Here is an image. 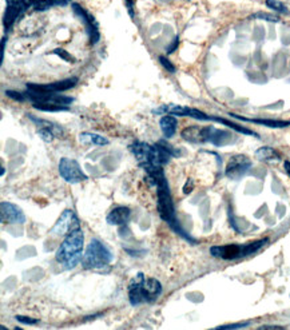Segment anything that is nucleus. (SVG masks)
<instances>
[{
  "instance_id": "obj_1",
  "label": "nucleus",
  "mask_w": 290,
  "mask_h": 330,
  "mask_svg": "<svg viewBox=\"0 0 290 330\" xmlns=\"http://www.w3.org/2000/svg\"><path fill=\"white\" fill-rule=\"evenodd\" d=\"M162 285L156 278L146 277L143 273H138L129 283V299L133 306L155 302L161 297Z\"/></svg>"
},
{
  "instance_id": "obj_2",
  "label": "nucleus",
  "mask_w": 290,
  "mask_h": 330,
  "mask_svg": "<svg viewBox=\"0 0 290 330\" xmlns=\"http://www.w3.org/2000/svg\"><path fill=\"white\" fill-rule=\"evenodd\" d=\"M83 246H84V236L80 229L71 231L66 236L62 245L58 247L55 253V259L64 269H74L78 263L82 262Z\"/></svg>"
},
{
  "instance_id": "obj_3",
  "label": "nucleus",
  "mask_w": 290,
  "mask_h": 330,
  "mask_svg": "<svg viewBox=\"0 0 290 330\" xmlns=\"http://www.w3.org/2000/svg\"><path fill=\"white\" fill-rule=\"evenodd\" d=\"M156 189H158V193H156V197H158L156 207H158L159 217L165 220L167 225L170 226L173 230L178 233L181 237H183L186 241H189L190 243H197V241L193 239L186 231H183V229L179 225V222L176 220L175 209H174V203H173V198H171L167 179H163V181H161L159 183L156 184Z\"/></svg>"
},
{
  "instance_id": "obj_4",
  "label": "nucleus",
  "mask_w": 290,
  "mask_h": 330,
  "mask_svg": "<svg viewBox=\"0 0 290 330\" xmlns=\"http://www.w3.org/2000/svg\"><path fill=\"white\" fill-rule=\"evenodd\" d=\"M114 259V253L98 238H93L83 254L82 266L84 269H103Z\"/></svg>"
},
{
  "instance_id": "obj_5",
  "label": "nucleus",
  "mask_w": 290,
  "mask_h": 330,
  "mask_svg": "<svg viewBox=\"0 0 290 330\" xmlns=\"http://www.w3.org/2000/svg\"><path fill=\"white\" fill-rule=\"evenodd\" d=\"M59 174L67 183H80L88 179L80 167V165L75 159H70V158H62L59 161Z\"/></svg>"
},
{
  "instance_id": "obj_6",
  "label": "nucleus",
  "mask_w": 290,
  "mask_h": 330,
  "mask_svg": "<svg viewBox=\"0 0 290 330\" xmlns=\"http://www.w3.org/2000/svg\"><path fill=\"white\" fill-rule=\"evenodd\" d=\"M78 229H80V222H79L78 217L73 210L67 209L63 211L60 218L57 220V223L52 226L50 234L54 237H64Z\"/></svg>"
},
{
  "instance_id": "obj_7",
  "label": "nucleus",
  "mask_w": 290,
  "mask_h": 330,
  "mask_svg": "<svg viewBox=\"0 0 290 330\" xmlns=\"http://www.w3.org/2000/svg\"><path fill=\"white\" fill-rule=\"evenodd\" d=\"M79 79L77 76L73 78L63 79L59 82H54V83L47 84H35V83H27V90L34 91V92H40V94H50V92H62L66 90L74 89L78 84Z\"/></svg>"
},
{
  "instance_id": "obj_8",
  "label": "nucleus",
  "mask_w": 290,
  "mask_h": 330,
  "mask_svg": "<svg viewBox=\"0 0 290 330\" xmlns=\"http://www.w3.org/2000/svg\"><path fill=\"white\" fill-rule=\"evenodd\" d=\"M71 7H73L74 14L84 23L88 37H90V43L91 44H97L99 42V39H100V34H99L98 23L95 21L94 16L87 14V11L84 10L82 5L78 4V3H71Z\"/></svg>"
},
{
  "instance_id": "obj_9",
  "label": "nucleus",
  "mask_w": 290,
  "mask_h": 330,
  "mask_svg": "<svg viewBox=\"0 0 290 330\" xmlns=\"http://www.w3.org/2000/svg\"><path fill=\"white\" fill-rule=\"evenodd\" d=\"M250 167H251V161L246 155L237 154L230 158L225 174L230 179H239Z\"/></svg>"
},
{
  "instance_id": "obj_10",
  "label": "nucleus",
  "mask_w": 290,
  "mask_h": 330,
  "mask_svg": "<svg viewBox=\"0 0 290 330\" xmlns=\"http://www.w3.org/2000/svg\"><path fill=\"white\" fill-rule=\"evenodd\" d=\"M210 254L213 257L221 259H237V258L246 257L245 256V245H223V246L210 247Z\"/></svg>"
},
{
  "instance_id": "obj_11",
  "label": "nucleus",
  "mask_w": 290,
  "mask_h": 330,
  "mask_svg": "<svg viewBox=\"0 0 290 330\" xmlns=\"http://www.w3.org/2000/svg\"><path fill=\"white\" fill-rule=\"evenodd\" d=\"M214 131V127H186L182 131V138L187 142H193V143H199V142H210Z\"/></svg>"
},
{
  "instance_id": "obj_12",
  "label": "nucleus",
  "mask_w": 290,
  "mask_h": 330,
  "mask_svg": "<svg viewBox=\"0 0 290 330\" xmlns=\"http://www.w3.org/2000/svg\"><path fill=\"white\" fill-rule=\"evenodd\" d=\"M0 211H1V222H11V223H24L26 222V215L23 210L10 202H1L0 204Z\"/></svg>"
},
{
  "instance_id": "obj_13",
  "label": "nucleus",
  "mask_w": 290,
  "mask_h": 330,
  "mask_svg": "<svg viewBox=\"0 0 290 330\" xmlns=\"http://www.w3.org/2000/svg\"><path fill=\"white\" fill-rule=\"evenodd\" d=\"M131 218V210L127 206H118L107 214V223L110 226H126Z\"/></svg>"
},
{
  "instance_id": "obj_14",
  "label": "nucleus",
  "mask_w": 290,
  "mask_h": 330,
  "mask_svg": "<svg viewBox=\"0 0 290 330\" xmlns=\"http://www.w3.org/2000/svg\"><path fill=\"white\" fill-rule=\"evenodd\" d=\"M232 118H237L239 121L250 122V123H255V125H261V126L270 127V128H285V127L290 126L289 121H275V119H249L245 116L235 115V114H229Z\"/></svg>"
},
{
  "instance_id": "obj_15",
  "label": "nucleus",
  "mask_w": 290,
  "mask_h": 330,
  "mask_svg": "<svg viewBox=\"0 0 290 330\" xmlns=\"http://www.w3.org/2000/svg\"><path fill=\"white\" fill-rule=\"evenodd\" d=\"M24 10L21 8V5L19 4V1L16 3H11V4H7V8H5L4 18H3V24L8 30L14 23L16 21V19L19 18L20 14H23Z\"/></svg>"
},
{
  "instance_id": "obj_16",
  "label": "nucleus",
  "mask_w": 290,
  "mask_h": 330,
  "mask_svg": "<svg viewBox=\"0 0 290 330\" xmlns=\"http://www.w3.org/2000/svg\"><path fill=\"white\" fill-rule=\"evenodd\" d=\"M159 126L162 128V132L163 135L167 139H170L174 136L176 131V126H178V121L174 115H170V114H165L162 116L161 121H159Z\"/></svg>"
},
{
  "instance_id": "obj_17",
  "label": "nucleus",
  "mask_w": 290,
  "mask_h": 330,
  "mask_svg": "<svg viewBox=\"0 0 290 330\" xmlns=\"http://www.w3.org/2000/svg\"><path fill=\"white\" fill-rule=\"evenodd\" d=\"M27 116L30 118V121H31L32 123H35V125H37L38 128L47 130V131H51L55 136H60L63 134L62 127L59 126V125H57V123H54V122L46 121V119H39V118L31 115V114H28Z\"/></svg>"
},
{
  "instance_id": "obj_18",
  "label": "nucleus",
  "mask_w": 290,
  "mask_h": 330,
  "mask_svg": "<svg viewBox=\"0 0 290 330\" xmlns=\"http://www.w3.org/2000/svg\"><path fill=\"white\" fill-rule=\"evenodd\" d=\"M79 142L84 145H95V146H106L109 145L110 141L104 136L95 134V132H80L79 134Z\"/></svg>"
},
{
  "instance_id": "obj_19",
  "label": "nucleus",
  "mask_w": 290,
  "mask_h": 330,
  "mask_svg": "<svg viewBox=\"0 0 290 330\" xmlns=\"http://www.w3.org/2000/svg\"><path fill=\"white\" fill-rule=\"evenodd\" d=\"M255 157L258 158L259 161H262V162H271V161H278L280 159V154L275 151L273 147L269 146H264L258 148L257 151H255Z\"/></svg>"
},
{
  "instance_id": "obj_20",
  "label": "nucleus",
  "mask_w": 290,
  "mask_h": 330,
  "mask_svg": "<svg viewBox=\"0 0 290 330\" xmlns=\"http://www.w3.org/2000/svg\"><path fill=\"white\" fill-rule=\"evenodd\" d=\"M210 118H212L210 121H215V122H218V123H222V125H225V126L230 127V128H234L235 131L242 132V134H245V135H251V136H255V138H259V135L257 134V132L251 131V130L246 128V127L238 126V125H235V123H233V122H229V121H226V119H221V118H218V116H210Z\"/></svg>"
},
{
  "instance_id": "obj_21",
  "label": "nucleus",
  "mask_w": 290,
  "mask_h": 330,
  "mask_svg": "<svg viewBox=\"0 0 290 330\" xmlns=\"http://www.w3.org/2000/svg\"><path fill=\"white\" fill-rule=\"evenodd\" d=\"M268 242H269V239H268V238H264V239H259V241L251 242V243L245 245V256L248 257V256H251V254H254L255 252H258L259 249H262Z\"/></svg>"
},
{
  "instance_id": "obj_22",
  "label": "nucleus",
  "mask_w": 290,
  "mask_h": 330,
  "mask_svg": "<svg viewBox=\"0 0 290 330\" xmlns=\"http://www.w3.org/2000/svg\"><path fill=\"white\" fill-rule=\"evenodd\" d=\"M37 110L47 111V112H58V111H68V106H57V105H34Z\"/></svg>"
},
{
  "instance_id": "obj_23",
  "label": "nucleus",
  "mask_w": 290,
  "mask_h": 330,
  "mask_svg": "<svg viewBox=\"0 0 290 330\" xmlns=\"http://www.w3.org/2000/svg\"><path fill=\"white\" fill-rule=\"evenodd\" d=\"M266 5L269 7L270 10L277 11V12H281V14H288L289 12L288 7L280 0H266Z\"/></svg>"
},
{
  "instance_id": "obj_24",
  "label": "nucleus",
  "mask_w": 290,
  "mask_h": 330,
  "mask_svg": "<svg viewBox=\"0 0 290 330\" xmlns=\"http://www.w3.org/2000/svg\"><path fill=\"white\" fill-rule=\"evenodd\" d=\"M190 118H194V119H198V121H210L212 118L205 114L203 111L197 110V109H192V107H189V115Z\"/></svg>"
},
{
  "instance_id": "obj_25",
  "label": "nucleus",
  "mask_w": 290,
  "mask_h": 330,
  "mask_svg": "<svg viewBox=\"0 0 290 330\" xmlns=\"http://www.w3.org/2000/svg\"><path fill=\"white\" fill-rule=\"evenodd\" d=\"M251 18H254V19H262V20L269 21V23H278V21H280V18H278V16L270 15V14H264V12L254 14V15H251Z\"/></svg>"
},
{
  "instance_id": "obj_26",
  "label": "nucleus",
  "mask_w": 290,
  "mask_h": 330,
  "mask_svg": "<svg viewBox=\"0 0 290 330\" xmlns=\"http://www.w3.org/2000/svg\"><path fill=\"white\" fill-rule=\"evenodd\" d=\"M52 54H55V55H58V56H60L62 59H64L66 62H68V63H73V62H75V59L71 56V54H68L66 50H63V48H57V50H54L52 51Z\"/></svg>"
},
{
  "instance_id": "obj_27",
  "label": "nucleus",
  "mask_w": 290,
  "mask_h": 330,
  "mask_svg": "<svg viewBox=\"0 0 290 330\" xmlns=\"http://www.w3.org/2000/svg\"><path fill=\"white\" fill-rule=\"evenodd\" d=\"M159 62H161V64L163 66V68H166V70H167L169 73H175V71H176L175 66L171 63L170 60L166 58V56H163V55H162V56H159Z\"/></svg>"
},
{
  "instance_id": "obj_28",
  "label": "nucleus",
  "mask_w": 290,
  "mask_h": 330,
  "mask_svg": "<svg viewBox=\"0 0 290 330\" xmlns=\"http://www.w3.org/2000/svg\"><path fill=\"white\" fill-rule=\"evenodd\" d=\"M5 95L11 98V99L18 100V102H23V100H26V95L21 94V92H16L14 90H7L5 91Z\"/></svg>"
},
{
  "instance_id": "obj_29",
  "label": "nucleus",
  "mask_w": 290,
  "mask_h": 330,
  "mask_svg": "<svg viewBox=\"0 0 290 330\" xmlns=\"http://www.w3.org/2000/svg\"><path fill=\"white\" fill-rule=\"evenodd\" d=\"M15 320L21 322V324H27V325H35L39 322L38 318H32V317H26V315H15Z\"/></svg>"
},
{
  "instance_id": "obj_30",
  "label": "nucleus",
  "mask_w": 290,
  "mask_h": 330,
  "mask_svg": "<svg viewBox=\"0 0 290 330\" xmlns=\"http://www.w3.org/2000/svg\"><path fill=\"white\" fill-rule=\"evenodd\" d=\"M38 135L40 136L43 141L46 142H51L54 138H55V135L52 134L51 131H47V130H41V128H38Z\"/></svg>"
},
{
  "instance_id": "obj_31",
  "label": "nucleus",
  "mask_w": 290,
  "mask_h": 330,
  "mask_svg": "<svg viewBox=\"0 0 290 330\" xmlns=\"http://www.w3.org/2000/svg\"><path fill=\"white\" fill-rule=\"evenodd\" d=\"M249 325H250V322H241V324H233V325L218 326V329H242Z\"/></svg>"
},
{
  "instance_id": "obj_32",
  "label": "nucleus",
  "mask_w": 290,
  "mask_h": 330,
  "mask_svg": "<svg viewBox=\"0 0 290 330\" xmlns=\"http://www.w3.org/2000/svg\"><path fill=\"white\" fill-rule=\"evenodd\" d=\"M178 44H179V37H175V39H174V40H173V42H171V46H170V47L167 48V54L174 53V51H175V48L178 47Z\"/></svg>"
},
{
  "instance_id": "obj_33",
  "label": "nucleus",
  "mask_w": 290,
  "mask_h": 330,
  "mask_svg": "<svg viewBox=\"0 0 290 330\" xmlns=\"http://www.w3.org/2000/svg\"><path fill=\"white\" fill-rule=\"evenodd\" d=\"M193 190V181H187V183L185 184V187H183V191H185V194H189L190 191Z\"/></svg>"
},
{
  "instance_id": "obj_34",
  "label": "nucleus",
  "mask_w": 290,
  "mask_h": 330,
  "mask_svg": "<svg viewBox=\"0 0 290 330\" xmlns=\"http://www.w3.org/2000/svg\"><path fill=\"white\" fill-rule=\"evenodd\" d=\"M126 4H127V8H129L130 16L133 18V16H134V12H133V4H134V0H126Z\"/></svg>"
},
{
  "instance_id": "obj_35",
  "label": "nucleus",
  "mask_w": 290,
  "mask_h": 330,
  "mask_svg": "<svg viewBox=\"0 0 290 330\" xmlns=\"http://www.w3.org/2000/svg\"><path fill=\"white\" fill-rule=\"evenodd\" d=\"M259 329L268 330V329H284V328H282V326H277V325H264V326H261Z\"/></svg>"
},
{
  "instance_id": "obj_36",
  "label": "nucleus",
  "mask_w": 290,
  "mask_h": 330,
  "mask_svg": "<svg viewBox=\"0 0 290 330\" xmlns=\"http://www.w3.org/2000/svg\"><path fill=\"white\" fill-rule=\"evenodd\" d=\"M284 167H285V171L288 173V175L290 177V162H289V161H285V162H284Z\"/></svg>"
}]
</instances>
